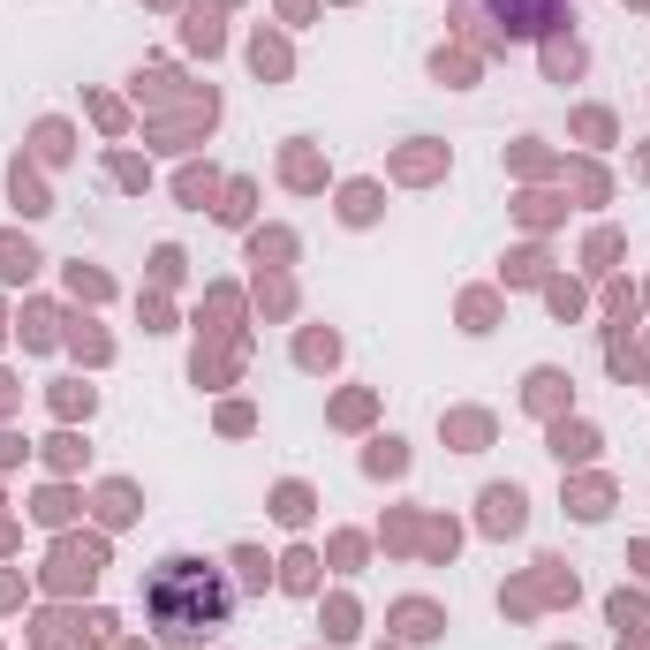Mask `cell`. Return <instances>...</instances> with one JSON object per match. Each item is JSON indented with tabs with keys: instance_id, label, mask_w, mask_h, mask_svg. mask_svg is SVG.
Wrapping results in <instances>:
<instances>
[{
	"instance_id": "4",
	"label": "cell",
	"mask_w": 650,
	"mask_h": 650,
	"mask_svg": "<svg viewBox=\"0 0 650 650\" xmlns=\"http://www.w3.org/2000/svg\"><path fill=\"white\" fill-rule=\"evenodd\" d=\"M552 454H560V462H590V454H598V439H590L582 424H560V431H552Z\"/></svg>"
},
{
	"instance_id": "14",
	"label": "cell",
	"mask_w": 650,
	"mask_h": 650,
	"mask_svg": "<svg viewBox=\"0 0 650 650\" xmlns=\"http://www.w3.org/2000/svg\"><path fill=\"white\" fill-rule=\"evenodd\" d=\"M235 567H242V582H250V590H265V560H257V552H235Z\"/></svg>"
},
{
	"instance_id": "12",
	"label": "cell",
	"mask_w": 650,
	"mask_h": 650,
	"mask_svg": "<svg viewBox=\"0 0 650 650\" xmlns=\"http://www.w3.org/2000/svg\"><path fill=\"white\" fill-rule=\"evenodd\" d=\"M613 620H620V628H635V620H643V598H635V590H620V598H613Z\"/></svg>"
},
{
	"instance_id": "13",
	"label": "cell",
	"mask_w": 650,
	"mask_h": 650,
	"mask_svg": "<svg viewBox=\"0 0 650 650\" xmlns=\"http://www.w3.org/2000/svg\"><path fill=\"white\" fill-rule=\"evenodd\" d=\"M409 454H401V439H378V454H371V469H401Z\"/></svg>"
},
{
	"instance_id": "15",
	"label": "cell",
	"mask_w": 650,
	"mask_h": 650,
	"mask_svg": "<svg viewBox=\"0 0 650 650\" xmlns=\"http://www.w3.org/2000/svg\"><path fill=\"white\" fill-rule=\"evenodd\" d=\"M635 567H643V575H650V545H643V552H635Z\"/></svg>"
},
{
	"instance_id": "8",
	"label": "cell",
	"mask_w": 650,
	"mask_h": 650,
	"mask_svg": "<svg viewBox=\"0 0 650 650\" xmlns=\"http://www.w3.org/2000/svg\"><path fill=\"white\" fill-rule=\"evenodd\" d=\"M341 212H348V220H371V212H378V189H371V182H356V189H348V205H341Z\"/></svg>"
},
{
	"instance_id": "10",
	"label": "cell",
	"mask_w": 650,
	"mask_h": 650,
	"mask_svg": "<svg viewBox=\"0 0 650 650\" xmlns=\"http://www.w3.org/2000/svg\"><path fill=\"white\" fill-rule=\"evenodd\" d=\"M16 205H23V212H46V189H38L23 167H16Z\"/></svg>"
},
{
	"instance_id": "9",
	"label": "cell",
	"mask_w": 650,
	"mask_h": 650,
	"mask_svg": "<svg viewBox=\"0 0 650 650\" xmlns=\"http://www.w3.org/2000/svg\"><path fill=\"white\" fill-rule=\"evenodd\" d=\"M280 522H303V514H310V492H303V484H288V492H280Z\"/></svg>"
},
{
	"instance_id": "6",
	"label": "cell",
	"mask_w": 650,
	"mask_h": 650,
	"mask_svg": "<svg viewBox=\"0 0 650 650\" xmlns=\"http://www.w3.org/2000/svg\"><path fill=\"white\" fill-rule=\"evenodd\" d=\"M605 507H613V492H605V484H582V492H575V514H582V522H598Z\"/></svg>"
},
{
	"instance_id": "3",
	"label": "cell",
	"mask_w": 650,
	"mask_h": 650,
	"mask_svg": "<svg viewBox=\"0 0 650 650\" xmlns=\"http://www.w3.org/2000/svg\"><path fill=\"white\" fill-rule=\"evenodd\" d=\"M522 507H530V499L514 492V484H492V492H484V530H522Z\"/></svg>"
},
{
	"instance_id": "2",
	"label": "cell",
	"mask_w": 650,
	"mask_h": 650,
	"mask_svg": "<svg viewBox=\"0 0 650 650\" xmlns=\"http://www.w3.org/2000/svg\"><path fill=\"white\" fill-rule=\"evenodd\" d=\"M484 8H492V23L514 31V38H545L552 23L567 16V0H484Z\"/></svg>"
},
{
	"instance_id": "7",
	"label": "cell",
	"mask_w": 650,
	"mask_h": 650,
	"mask_svg": "<svg viewBox=\"0 0 650 650\" xmlns=\"http://www.w3.org/2000/svg\"><path fill=\"white\" fill-rule=\"evenodd\" d=\"M545 69H552V76H560V84H567V76L582 69V46H545Z\"/></svg>"
},
{
	"instance_id": "5",
	"label": "cell",
	"mask_w": 650,
	"mask_h": 650,
	"mask_svg": "<svg viewBox=\"0 0 650 650\" xmlns=\"http://www.w3.org/2000/svg\"><path fill=\"white\" fill-rule=\"evenodd\" d=\"M0 273H8V280H31V273H38L31 242H0Z\"/></svg>"
},
{
	"instance_id": "11",
	"label": "cell",
	"mask_w": 650,
	"mask_h": 650,
	"mask_svg": "<svg viewBox=\"0 0 650 650\" xmlns=\"http://www.w3.org/2000/svg\"><path fill=\"white\" fill-rule=\"evenodd\" d=\"M401 635H439L431 628V605H401Z\"/></svg>"
},
{
	"instance_id": "1",
	"label": "cell",
	"mask_w": 650,
	"mask_h": 650,
	"mask_svg": "<svg viewBox=\"0 0 650 650\" xmlns=\"http://www.w3.org/2000/svg\"><path fill=\"white\" fill-rule=\"evenodd\" d=\"M144 620H152L167 643H205L227 620V582L212 560H189V552H167V560L144 575Z\"/></svg>"
}]
</instances>
